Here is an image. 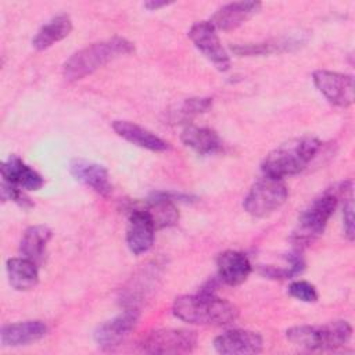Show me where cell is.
<instances>
[{
	"label": "cell",
	"instance_id": "24",
	"mask_svg": "<svg viewBox=\"0 0 355 355\" xmlns=\"http://www.w3.org/2000/svg\"><path fill=\"white\" fill-rule=\"evenodd\" d=\"M212 105V100L208 97H196V98H187L178 111V121L186 122L187 119L200 115L209 110Z\"/></svg>",
	"mask_w": 355,
	"mask_h": 355
},
{
	"label": "cell",
	"instance_id": "14",
	"mask_svg": "<svg viewBox=\"0 0 355 355\" xmlns=\"http://www.w3.org/2000/svg\"><path fill=\"white\" fill-rule=\"evenodd\" d=\"M69 172L78 182L89 186L101 196H108L112 190L108 179V171L100 164L75 158L69 164Z\"/></svg>",
	"mask_w": 355,
	"mask_h": 355
},
{
	"label": "cell",
	"instance_id": "11",
	"mask_svg": "<svg viewBox=\"0 0 355 355\" xmlns=\"http://www.w3.org/2000/svg\"><path fill=\"white\" fill-rule=\"evenodd\" d=\"M137 319V309H126L123 313L100 324L94 331V341L101 348H112L119 345L135 329Z\"/></svg>",
	"mask_w": 355,
	"mask_h": 355
},
{
	"label": "cell",
	"instance_id": "9",
	"mask_svg": "<svg viewBox=\"0 0 355 355\" xmlns=\"http://www.w3.org/2000/svg\"><path fill=\"white\" fill-rule=\"evenodd\" d=\"M189 37L194 43V46L219 69V71H227L230 67V60L223 49L218 35L216 29L209 21H201L196 22L190 31Z\"/></svg>",
	"mask_w": 355,
	"mask_h": 355
},
{
	"label": "cell",
	"instance_id": "6",
	"mask_svg": "<svg viewBox=\"0 0 355 355\" xmlns=\"http://www.w3.org/2000/svg\"><path fill=\"white\" fill-rule=\"evenodd\" d=\"M287 196L288 191L283 179L265 175L251 187L244 198L243 207L250 215L265 218L279 209L286 202Z\"/></svg>",
	"mask_w": 355,
	"mask_h": 355
},
{
	"label": "cell",
	"instance_id": "21",
	"mask_svg": "<svg viewBox=\"0 0 355 355\" xmlns=\"http://www.w3.org/2000/svg\"><path fill=\"white\" fill-rule=\"evenodd\" d=\"M50 239H51V230L47 226L44 225L31 226L25 230L21 239L19 251L25 258L39 265L44 259L46 247Z\"/></svg>",
	"mask_w": 355,
	"mask_h": 355
},
{
	"label": "cell",
	"instance_id": "2",
	"mask_svg": "<svg viewBox=\"0 0 355 355\" xmlns=\"http://www.w3.org/2000/svg\"><path fill=\"white\" fill-rule=\"evenodd\" d=\"M322 143L312 136L291 139L270 151L262 164L265 175L283 179L302 172L315 158Z\"/></svg>",
	"mask_w": 355,
	"mask_h": 355
},
{
	"label": "cell",
	"instance_id": "12",
	"mask_svg": "<svg viewBox=\"0 0 355 355\" xmlns=\"http://www.w3.org/2000/svg\"><path fill=\"white\" fill-rule=\"evenodd\" d=\"M155 225L146 209H133L128 219L126 243L135 255L148 251L154 243Z\"/></svg>",
	"mask_w": 355,
	"mask_h": 355
},
{
	"label": "cell",
	"instance_id": "18",
	"mask_svg": "<svg viewBox=\"0 0 355 355\" xmlns=\"http://www.w3.org/2000/svg\"><path fill=\"white\" fill-rule=\"evenodd\" d=\"M112 129L118 136L141 148H146L154 153H162L169 148V144L165 140H162L159 136L133 122L115 121L112 123Z\"/></svg>",
	"mask_w": 355,
	"mask_h": 355
},
{
	"label": "cell",
	"instance_id": "4",
	"mask_svg": "<svg viewBox=\"0 0 355 355\" xmlns=\"http://www.w3.org/2000/svg\"><path fill=\"white\" fill-rule=\"evenodd\" d=\"M351 190L352 182H344L338 189L327 190L315 198L300 215L297 230L293 234L295 243L308 244L320 236L337 207L340 194H345Z\"/></svg>",
	"mask_w": 355,
	"mask_h": 355
},
{
	"label": "cell",
	"instance_id": "15",
	"mask_svg": "<svg viewBox=\"0 0 355 355\" xmlns=\"http://www.w3.org/2000/svg\"><path fill=\"white\" fill-rule=\"evenodd\" d=\"M261 8L259 1H234L222 6L211 17L209 22L215 29L230 31L243 25Z\"/></svg>",
	"mask_w": 355,
	"mask_h": 355
},
{
	"label": "cell",
	"instance_id": "7",
	"mask_svg": "<svg viewBox=\"0 0 355 355\" xmlns=\"http://www.w3.org/2000/svg\"><path fill=\"white\" fill-rule=\"evenodd\" d=\"M197 334L187 329H157L148 331L139 343L147 354H187L196 348Z\"/></svg>",
	"mask_w": 355,
	"mask_h": 355
},
{
	"label": "cell",
	"instance_id": "5",
	"mask_svg": "<svg viewBox=\"0 0 355 355\" xmlns=\"http://www.w3.org/2000/svg\"><path fill=\"white\" fill-rule=\"evenodd\" d=\"M352 336V327L345 320H334L324 324H302L290 327L286 337L294 345L305 349H336L345 345Z\"/></svg>",
	"mask_w": 355,
	"mask_h": 355
},
{
	"label": "cell",
	"instance_id": "16",
	"mask_svg": "<svg viewBox=\"0 0 355 355\" xmlns=\"http://www.w3.org/2000/svg\"><path fill=\"white\" fill-rule=\"evenodd\" d=\"M218 275L229 286H239L247 280L251 273V262L244 252L227 250L219 254Z\"/></svg>",
	"mask_w": 355,
	"mask_h": 355
},
{
	"label": "cell",
	"instance_id": "13",
	"mask_svg": "<svg viewBox=\"0 0 355 355\" xmlns=\"http://www.w3.org/2000/svg\"><path fill=\"white\" fill-rule=\"evenodd\" d=\"M0 172L4 182H8L22 190L36 191L44 184L43 178L17 155H10L3 161Z\"/></svg>",
	"mask_w": 355,
	"mask_h": 355
},
{
	"label": "cell",
	"instance_id": "3",
	"mask_svg": "<svg viewBox=\"0 0 355 355\" xmlns=\"http://www.w3.org/2000/svg\"><path fill=\"white\" fill-rule=\"evenodd\" d=\"M133 50L135 47L129 40L118 36L92 43L67 60L62 69L64 78L69 82L79 80L104 67L110 61L129 54Z\"/></svg>",
	"mask_w": 355,
	"mask_h": 355
},
{
	"label": "cell",
	"instance_id": "22",
	"mask_svg": "<svg viewBox=\"0 0 355 355\" xmlns=\"http://www.w3.org/2000/svg\"><path fill=\"white\" fill-rule=\"evenodd\" d=\"M72 31V21L68 14H58L47 21L36 33L32 44L36 50H46L62 40Z\"/></svg>",
	"mask_w": 355,
	"mask_h": 355
},
{
	"label": "cell",
	"instance_id": "8",
	"mask_svg": "<svg viewBox=\"0 0 355 355\" xmlns=\"http://www.w3.org/2000/svg\"><path fill=\"white\" fill-rule=\"evenodd\" d=\"M312 79L329 103L337 107H348L354 103V78L351 75L319 69L313 72Z\"/></svg>",
	"mask_w": 355,
	"mask_h": 355
},
{
	"label": "cell",
	"instance_id": "19",
	"mask_svg": "<svg viewBox=\"0 0 355 355\" xmlns=\"http://www.w3.org/2000/svg\"><path fill=\"white\" fill-rule=\"evenodd\" d=\"M187 196L183 194H171V193H154V197L146 211L151 216L155 229L176 225L179 220V211L173 204L175 198L186 200Z\"/></svg>",
	"mask_w": 355,
	"mask_h": 355
},
{
	"label": "cell",
	"instance_id": "26",
	"mask_svg": "<svg viewBox=\"0 0 355 355\" xmlns=\"http://www.w3.org/2000/svg\"><path fill=\"white\" fill-rule=\"evenodd\" d=\"M1 198H3V201H7V200L14 201L22 207L26 204L31 205L29 198L25 197V194L22 193V189H19L8 182H4V180L1 182Z\"/></svg>",
	"mask_w": 355,
	"mask_h": 355
},
{
	"label": "cell",
	"instance_id": "27",
	"mask_svg": "<svg viewBox=\"0 0 355 355\" xmlns=\"http://www.w3.org/2000/svg\"><path fill=\"white\" fill-rule=\"evenodd\" d=\"M343 222H344V232L349 240H354V202H352V193L348 194L344 208H343Z\"/></svg>",
	"mask_w": 355,
	"mask_h": 355
},
{
	"label": "cell",
	"instance_id": "10",
	"mask_svg": "<svg viewBox=\"0 0 355 355\" xmlns=\"http://www.w3.org/2000/svg\"><path fill=\"white\" fill-rule=\"evenodd\" d=\"M214 347L219 354L226 355L259 354L263 348V340L257 331L233 329L219 334L214 340Z\"/></svg>",
	"mask_w": 355,
	"mask_h": 355
},
{
	"label": "cell",
	"instance_id": "17",
	"mask_svg": "<svg viewBox=\"0 0 355 355\" xmlns=\"http://www.w3.org/2000/svg\"><path fill=\"white\" fill-rule=\"evenodd\" d=\"M47 326L42 320H25L4 324L1 327V344L4 347H21L43 338Z\"/></svg>",
	"mask_w": 355,
	"mask_h": 355
},
{
	"label": "cell",
	"instance_id": "25",
	"mask_svg": "<svg viewBox=\"0 0 355 355\" xmlns=\"http://www.w3.org/2000/svg\"><path fill=\"white\" fill-rule=\"evenodd\" d=\"M288 294L304 302H315L318 300V291L315 286L305 280L293 282L288 287Z\"/></svg>",
	"mask_w": 355,
	"mask_h": 355
},
{
	"label": "cell",
	"instance_id": "23",
	"mask_svg": "<svg viewBox=\"0 0 355 355\" xmlns=\"http://www.w3.org/2000/svg\"><path fill=\"white\" fill-rule=\"evenodd\" d=\"M7 275L11 287L18 291L33 288L39 280L37 265L25 257L10 258L7 261Z\"/></svg>",
	"mask_w": 355,
	"mask_h": 355
},
{
	"label": "cell",
	"instance_id": "20",
	"mask_svg": "<svg viewBox=\"0 0 355 355\" xmlns=\"http://www.w3.org/2000/svg\"><path fill=\"white\" fill-rule=\"evenodd\" d=\"M182 141L184 146L190 147L201 155L214 154L222 148V140L218 133L209 128H201L194 125H187L182 135Z\"/></svg>",
	"mask_w": 355,
	"mask_h": 355
},
{
	"label": "cell",
	"instance_id": "28",
	"mask_svg": "<svg viewBox=\"0 0 355 355\" xmlns=\"http://www.w3.org/2000/svg\"><path fill=\"white\" fill-rule=\"evenodd\" d=\"M168 4H171V3H169V1H155V0H151V1L144 3V7L148 8V10H151V11H154V10H158V8L165 7V6H168Z\"/></svg>",
	"mask_w": 355,
	"mask_h": 355
},
{
	"label": "cell",
	"instance_id": "1",
	"mask_svg": "<svg viewBox=\"0 0 355 355\" xmlns=\"http://www.w3.org/2000/svg\"><path fill=\"white\" fill-rule=\"evenodd\" d=\"M172 312L186 323L209 326H225L239 316V309L234 304L209 290L178 297L172 305Z\"/></svg>",
	"mask_w": 355,
	"mask_h": 355
}]
</instances>
